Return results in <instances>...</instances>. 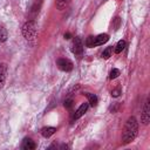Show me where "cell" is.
<instances>
[{
  "mask_svg": "<svg viewBox=\"0 0 150 150\" xmlns=\"http://www.w3.org/2000/svg\"><path fill=\"white\" fill-rule=\"evenodd\" d=\"M112 52H114V48L110 46V47H107L104 50H103V53H102V57L103 59H109L111 55H112Z\"/></svg>",
  "mask_w": 150,
  "mask_h": 150,
  "instance_id": "15",
  "label": "cell"
},
{
  "mask_svg": "<svg viewBox=\"0 0 150 150\" xmlns=\"http://www.w3.org/2000/svg\"><path fill=\"white\" fill-rule=\"evenodd\" d=\"M35 146L36 145H35V143H34V141L32 138H29V137H25L23 138L22 144H21V148L23 150H34Z\"/></svg>",
  "mask_w": 150,
  "mask_h": 150,
  "instance_id": "8",
  "label": "cell"
},
{
  "mask_svg": "<svg viewBox=\"0 0 150 150\" xmlns=\"http://www.w3.org/2000/svg\"><path fill=\"white\" fill-rule=\"evenodd\" d=\"M125 41L124 40H120L117 43H116V46H115V48H114V52L116 53V54H118V53H121L124 48H125Z\"/></svg>",
  "mask_w": 150,
  "mask_h": 150,
  "instance_id": "14",
  "label": "cell"
},
{
  "mask_svg": "<svg viewBox=\"0 0 150 150\" xmlns=\"http://www.w3.org/2000/svg\"><path fill=\"white\" fill-rule=\"evenodd\" d=\"M137 132H138V122L134 116H131L128 118V121L124 125V129H123V134H122L123 143L124 144L131 143L136 138Z\"/></svg>",
  "mask_w": 150,
  "mask_h": 150,
  "instance_id": "1",
  "label": "cell"
},
{
  "mask_svg": "<svg viewBox=\"0 0 150 150\" xmlns=\"http://www.w3.org/2000/svg\"><path fill=\"white\" fill-rule=\"evenodd\" d=\"M109 40V35L108 34H98L96 36H88L86 40V45L87 47L91 48V47H96V46H101L103 43H105Z\"/></svg>",
  "mask_w": 150,
  "mask_h": 150,
  "instance_id": "3",
  "label": "cell"
},
{
  "mask_svg": "<svg viewBox=\"0 0 150 150\" xmlns=\"http://www.w3.org/2000/svg\"><path fill=\"white\" fill-rule=\"evenodd\" d=\"M88 108H89V103L88 102H84V103H82L79 108H77V110L74 112V115H73V120H79L80 117H82L86 112H87V110H88Z\"/></svg>",
  "mask_w": 150,
  "mask_h": 150,
  "instance_id": "7",
  "label": "cell"
},
{
  "mask_svg": "<svg viewBox=\"0 0 150 150\" xmlns=\"http://www.w3.org/2000/svg\"><path fill=\"white\" fill-rule=\"evenodd\" d=\"M120 74H121L120 69H117V68H112V69L110 70V74H109V79H110V80H114V79L118 77V75H120Z\"/></svg>",
  "mask_w": 150,
  "mask_h": 150,
  "instance_id": "16",
  "label": "cell"
},
{
  "mask_svg": "<svg viewBox=\"0 0 150 150\" xmlns=\"http://www.w3.org/2000/svg\"><path fill=\"white\" fill-rule=\"evenodd\" d=\"M56 129L54 127H45L41 129V135L45 137V138H49L50 136H53L55 134Z\"/></svg>",
  "mask_w": 150,
  "mask_h": 150,
  "instance_id": "11",
  "label": "cell"
},
{
  "mask_svg": "<svg viewBox=\"0 0 150 150\" xmlns=\"http://www.w3.org/2000/svg\"><path fill=\"white\" fill-rule=\"evenodd\" d=\"M63 105H64V108L70 109V108H71V105H73V98H67V100L64 101Z\"/></svg>",
  "mask_w": 150,
  "mask_h": 150,
  "instance_id": "19",
  "label": "cell"
},
{
  "mask_svg": "<svg viewBox=\"0 0 150 150\" xmlns=\"http://www.w3.org/2000/svg\"><path fill=\"white\" fill-rule=\"evenodd\" d=\"M41 6H42V0H34V2L32 4V6H30V14L34 16V15H36L39 12H40V9H41Z\"/></svg>",
  "mask_w": 150,
  "mask_h": 150,
  "instance_id": "10",
  "label": "cell"
},
{
  "mask_svg": "<svg viewBox=\"0 0 150 150\" xmlns=\"http://www.w3.org/2000/svg\"><path fill=\"white\" fill-rule=\"evenodd\" d=\"M56 64H57V67H59L61 70H63V71H70V70H73V67H74L73 62H71L69 59H66V57L59 59V60L56 61Z\"/></svg>",
  "mask_w": 150,
  "mask_h": 150,
  "instance_id": "4",
  "label": "cell"
},
{
  "mask_svg": "<svg viewBox=\"0 0 150 150\" xmlns=\"http://www.w3.org/2000/svg\"><path fill=\"white\" fill-rule=\"evenodd\" d=\"M7 39H8L7 29L5 28L4 25H0V42H6Z\"/></svg>",
  "mask_w": 150,
  "mask_h": 150,
  "instance_id": "13",
  "label": "cell"
},
{
  "mask_svg": "<svg viewBox=\"0 0 150 150\" xmlns=\"http://www.w3.org/2000/svg\"><path fill=\"white\" fill-rule=\"evenodd\" d=\"M7 76V66L5 63H0V90L2 89Z\"/></svg>",
  "mask_w": 150,
  "mask_h": 150,
  "instance_id": "9",
  "label": "cell"
},
{
  "mask_svg": "<svg viewBox=\"0 0 150 150\" xmlns=\"http://www.w3.org/2000/svg\"><path fill=\"white\" fill-rule=\"evenodd\" d=\"M120 94H121V88H118V87L111 90V96H112V97H118Z\"/></svg>",
  "mask_w": 150,
  "mask_h": 150,
  "instance_id": "18",
  "label": "cell"
},
{
  "mask_svg": "<svg viewBox=\"0 0 150 150\" xmlns=\"http://www.w3.org/2000/svg\"><path fill=\"white\" fill-rule=\"evenodd\" d=\"M118 25H120V18H115V29L118 28Z\"/></svg>",
  "mask_w": 150,
  "mask_h": 150,
  "instance_id": "20",
  "label": "cell"
},
{
  "mask_svg": "<svg viewBox=\"0 0 150 150\" xmlns=\"http://www.w3.org/2000/svg\"><path fill=\"white\" fill-rule=\"evenodd\" d=\"M141 121L145 125L150 121V102H149V98L145 101V104H144V108H143V112H142V116H141Z\"/></svg>",
  "mask_w": 150,
  "mask_h": 150,
  "instance_id": "6",
  "label": "cell"
},
{
  "mask_svg": "<svg viewBox=\"0 0 150 150\" xmlns=\"http://www.w3.org/2000/svg\"><path fill=\"white\" fill-rule=\"evenodd\" d=\"M84 95L88 97V103H89V105H91V107H96V105H97V103H98V98H97V96H96L95 94L86 93Z\"/></svg>",
  "mask_w": 150,
  "mask_h": 150,
  "instance_id": "12",
  "label": "cell"
},
{
  "mask_svg": "<svg viewBox=\"0 0 150 150\" xmlns=\"http://www.w3.org/2000/svg\"><path fill=\"white\" fill-rule=\"evenodd\" d=\"M22 35L27 41H33L36 38V26L35 22L33 20L27 21L23 26H22Z\"/></svg>",
  "mask_w": 150,
  "mask_h": 150,
  "instance_id": "2",
  "label": "cell"
},
{
  "mask_svg": "<svg viewBox=\"0 0 150 150\" xmlns=\"http://www.w3.org/2000/svg\"><path fill=\"white\" fill-rule=\"evenodd\" d=\"M73 53L77 56H81L82 53H83V43H82V40L81 38L76 36L74 39V42H73Z\"/></svg>",
  "mask_w": 150,
  "mask_h": 150,
  "instance_id": "5",
  "label": "cell"
},
{
  "mask_svg": "<svg viewBox=\"0 0 150 150\" xmlns=\"http://www.w3.org/2000/svg\"><path fill=\"white\" fill-rule=\"evenodd\" d=\"M68 2H69V0H57L56 1V6H57L59 9H63L68 5Z\"/></svg>",
  "mask_w": 150,
  "mask_h": 150,
  "instance_id": "17",
  "label": "cell"
},
{
  "mask_svg": "<svg viewBox=\"0 0 150 150\" xmlns=\"http://www.w3.org/2000/svg\"><path fill=\"white\" fill-rule=\"evenodd\" d=\"M63 36H64V39H70V36H71V35H70V33H69V32H67V33H64V35H63Z\"/></svg>",
  "mask_w": 150,
  "mask_h": 150,
  "instance_id": "21",
  "label": "cell"
}]
</instances>
